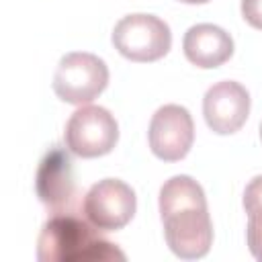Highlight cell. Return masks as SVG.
Segmentation results:
<instances>
[{
	"instance_id": "7a4b0ae2",
	"label": "cell",
	"mask_w": 262,
	"mask_h": 262,
	"mask_svg": "<svg viewBox=\"0 0 262 262\" xmlns=\"http://www.w3.org/2000/svg\"><path fill=\"white\" fill-rule=\"evenodd\" d=\"M113 45L131 61H156L168 53L172 33L156 14H127L113 29Z\"/></svg>"
},
{
	"instance_id": "2e32d148",
	"label": "cell",
	"mask_w": 262,
	"mask_h": 262,
	"mask_svg": "<svg viewBox=\"0 0 262 262\" xmlns=\"http://www.w3.org/2000/svg\"><path fill=\"white\" fill-rule=\"evenodd\" d=\"M260 139H262V123H260Z\"/></svg>"
},
{
	"instance_id": "4fadbf2b",
	"label": "cell",
	"mask_w": 262,
	"mask_h": 262,
	"mask_svg": "<svg viewBox=\"0 0 262 262\" xmlns=\"http://www.w3.org/2000/svg\"><path fill=\"white\" fill-rule=\"evenodd\" d=\"M262 207V174L252 178L244 190V209L246 213H252Z\"/></svg>"
},
{
	"instance_id": "ba28073f",
	"label": "cell",
	"mask_w": 262,
	"mask_h": 262,
	"mask_svg": "<svg viewBox=\"0 0 262 262\" xmlns=\"http://www.w3.org/2000/svg\"><path fill=\"white\" fill-rule=\"evenodd\" d=\"M203 115L215 133H235L250 115V94L239 82L221 80L205 92Z\"/></svg>"
},
{
	"instance_id": "8992f818",
	"label": "cell",
	"mask_w": 262,
	"mask_h": 262,
	"mask_svg": "<svg viewBox=\"0 0 262 262\" xmlns=\"http://www.w3.org/2000/svg\"><path fill=\"white\" fill-rule=\"evenodd\" d=\"M170 250L184 260L203 258L213 244V223L207 207H186L162 217Z\"/></svg>"
},
{
	"instance_id": "3957f363",
	"label": "cell",
	"mask_w": 262,
	"mask_h": 262,
	"mask_svg": "<svg viewBox=\"0 0 262 262\" xmlns=\"http://www.w3.org/2000/svg\"><path fill=\"white\" fill-rule=\"evenodd\" d=\"M108 84L106 63L88 51L66 53L53 76L55 94L70 104H86L94 100Z\"/></svg>"
},
{
	"instance_id": "8fae6325",
	"label": "cell",
	"mask_w": 262,
	"mask_h": 262,
	"mask_svg": "<svg viewBox=\"0 0 262 262\" xmlns=\"http://www.w3.org/2000/svg\"><path fill=\"white\" fill-rule=\"evenodd\" d=\"M186 207H203V209L207 207L203 186L186 174L172 176L160 188V215L164 217L172 211Z\"/></svg>"
},
{
	"instance_id": "277c9868",
	"label": "cell",
	"mask_w": 262,
	"mask_h": 262,
	"mask_svg": "<svg viewBox=\"0 0 262 262\" xmlns=\"http://www.w3.org/2000/svg\"><path fill=\"white\" fill-rule=\"evenodd\" d=\"M63 139L72 154L80 158H98L115 147L119 125L104 106H82L72 113Z\"/></svg>"
},
{
	"instance_id": "52a82bcc",
	"label": "cell",
	"mask_w": 262,
	"mask_h": 262,
	"mask_svg": "<svg viewBox=\"0 0 262 262\" xmlns=\"http://www.w3.org/2000/svg\"><path fill=\"white\" fill-rule=\"evenodd\" d=\"M149 147L164 162L182 160L194 141V123L190 113L180 104L160 106L149 121Z\"/></svg>"
},
{
	"instance_id": "6da1fadb",
	"label": "cell",
	"mask_w": 262,
	"mask_h": 262,
	"mask_svg": "<svg viewBox=\"0 0 262 262\" xmlns=\"http://www.w3.org/2000/svg\"><path fill=\"white\" fill-rule=\"evenodd\" d=\"M96 225L78 213H53L37 239V258L41 262H113L125 260V254L104 239Z\"/></svg>"
},
{
	"instance_id": "9c48e42d",
	"label": "cell",
	"mask_w": 262,
	"mask_h": 262,
	"mask_svg": "<svg viewBox=\"0 0 262 262\" xmlns=\"http://www.w3.org/2000/svg\"><path fill=\"white\" fill-rule=\"evenodd\" d=\"M37 194L51 213L72 209V201L76 196L74 168L63 147H51L43 156L37 170Z\"/></svg>"
},
{
	"instance_id": "7c38bea8",
	"label": "cell",
	"mask_w": 262,
	"mask_h": 262,
	"mask_svg": "<svg viewBox=\"0 0 262 262\" xmlns=\"http://www.w3.org/2000/svg\"><path fill=\"white\" fill-rule=\"evenodd\" d=\"M248 248L256 260L262 262V207L248 213Z\"/></svg>"
},
{
	"instance_id": "30bf717a",
	"label": "cell",
	"mask_w": 262,
	"mask_h": 262,
	"mask_svg": "<svg viewBox=\"0 0 262 262\" xmlns=\"http://www.w3.org/2000/svg\"><path fill=\"white\" fill-rule=\"evenodd\" d=\"M184 55L196 68H217L225 63L233 53V39L231 35L211 23L192 25L182 39Z\"/></svg>"
},
{
	"instance_id": "5b68a950",
	"label": "cell",
	"mask_w": 262,
	"mask_h": 262,
	"mask_svg": "<svg viewBox=\"0 0 262 262\" xmlns=\"http://www.w3.org/2000/svg\"><path fill=\"white\" fill-rule=\"evenodd\" d=\"M135 192L119 178L98 180L88 188L82 201L84 217L100 231H115L125 227L135 215Z\"/></svg>"
},
{
	"instance_id": "9a60e30c",
	"label": "cell",
	"mask_w": 262,
	"mask_h": 262,
	"mask_svg": "<svg viewBox=\"0 0 262 262\" xmlns=\"http://www.w3.org/2000/svg\"><path fill=\"white\" fill-rule=\"evenodd\" d=\"M180 2H186V4H203V2H209V0H180Z\"/></svg>"
},
{
	"instance_id": "5bb4252c",
	"label": "cell",
	"mask_w": 262,
	"mask_h": 262,
	"mask_svg": "<svg viewBox=\"0 0 262 262\" xmlns=\"http://www.w3.org/2000/svg\"><path fill=\"white\" fill-rule=\"evenodd\" d=\"M242 14L254 29L262 31V0H242Z\"/></svg>"
}]
</instances>
